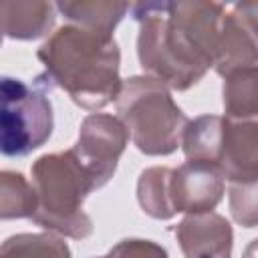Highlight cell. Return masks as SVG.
<instances>
[{
    "instance_id": "ba28073f",
    "label": "cell",
    "mask_w": 258,
    "mask_h": 258,
    "mask_svg": "<svg viewBox=\"0 0 258 258\" xmlns=\"http://www.w3.org/2000/svg\"><path fill=\"white\" fill-rule=\"evenodd\" d=\"M222 173L204 161H185L171 169V206L175 214L212 212L226 189Z\"/></svg>"
},
{
    "instance_id": "9a60e30c",
    "label": "cell",
    "mask_w": 258,
    "mask_h": 258,
    "mask_svg": "<svg viewBox=\"0 0 258 258\" xmlns=\"http://www.w3.org/2000/svg\"><path fill=\"white\" fill-rule=\"evenodd\" d=\"M36 212L34 185L18 171L0 173V218H32Z\"/></svg>"
},
{
    "instance_id": "30bf717a",
    "label": "cell",
    "mask_w": 258,
    "mask_h": 258,
    "mask_svg": "<svg viewBox=\"0 0 258 258\" xmlns=\"http://www.w3.org/2000/svg\"><path fill=\"white\" fill-rule=\"evenodd\" d=\"M54 24V6L42 0H4L2 32L14 40H34L44 36Z\"/></svg>"
},
{
    "instance_id": "8992f818",
    "label": "cell",
    "mask_w": 258,
    "mask_h": 258,
    "mask_svg": "<svg viewBox=\"0 0 258 258\" xmlns=\"http://www.w3.org/2000/svg\"><path fill=\"white\" fill-rule=\"evenodd\" d=\"M127 143L129 129L119 117L91 113L83 119L73 151L91 175L95 189L103 187L113 177Z\"/></svg>"
},
{
    "instance_id": "5b68a950",
    "label": "cell",
    "mask_w": 258,
    "mask_h": 258,
    "mask_svg": "<svg viewBox=\"0 0 258 258\" xmlns=\"http://www.w3.org/2000/svg\"><path fill=\"white\" fill-rule=\"evenodd\" d=\"M52 83L42 73L32 85L2 77L0 149L8 157H22L48 141L54 127L48 91Z\"/></svg>"
},
{
    "instance_id": "2e32d148",
    "label": "cell",
    "mask_w": 258,
    "mask_h": 258,
    "mask_svg": "<svg viewBox=\"0 0 258 258\" xmlns=\"http://www.w3.org/2000/svg\"><path fill=\"white\" fill-rule=\"evenodd\" d=\"M228 204H230V214L236 224L244 228L258 226V181L230 183Z\"/></svg>"
},
{
    "instance_id": "6da1fadb",
    "label": "cell",
    "mask_w": 258,
    "mask_h": 258,
    "mask_svg": "<svg viewBox=\"0 0 258 258\" xmlns=\"http://www.w3.org/2000/svg\"><path fill=\"white\" fill-rule=\"evenodd\" d=\"M131 14L139 22L137 58L147 77L169 89L185 91L216 64L224 4L137 2L131 6Z\"/></svg>"
},
{
    "instance_id": "5bb4252c",
    "label": "cell",
    "mask_w": 258,
    "mask_h": 258,
    "mask_svg": "<svg viewBox=\"0 0 258 258\" xmlns=\"http://www.w3.org/2000/svg\"><path fill=\"white\" fill-rule=\"evenodd\" d=\"M0 258H73L67 242L52 234H14L2 242Z\"/></svg>"
},
{
    "instance_id": "ac0fdd59",
    "label": "cell",
    "mask_w": 258,
    "mask_h": 258,
    "mask_svg": "<svg viewBox=\"0 0 258 258\" xmlns=\"http://www.w3.org/2000/svg\"><path fill=\"white\" fill-rule=\"evenodd\" d=\"M230 12L236 16V20L246 30V34L250 36V40L254 42V46L258 50V0H254V2H236Z\"/></svg>"
},
{
    "instance_id": "3957f363",
    "label": "cell",
    "mask_w": 258,
    "mask_h": 258,
    "mask_svg": "<svg viewBox=\"0 0 258 258\" xmlns=\"http://www.w3.org/2000/svg\"><path fill=\"white\" fill-rule=\"evenodd\" d=\"M30 175L36 191V212L30 220L52 234L75 240L89 238L93 220L83 210V202L95 185L73 147L40 155L32 163Z\"/></svg>"
},
{
    "instance_id": "7a4b0ae2",
    "label": "cell",
    "mask_w": 258,
    "mask_h": 258,
    "mask_svg": "<svg viewBox=\"0 0 258 258\" xmlns=\"http://www.w3.org/2000/svg\"><path fill=\"white\" fill-rule=\"evenodd\" d=\"M36 56L52 87L62 89L79 107L99 111L117 101L123 81L121 50L113 36L64 24L36 50Z\"/></svg>"
},
{
    "instance_id": "e0dca14e",
    "label": "cell",
    "mask_w": 258,
    "mask_h": 258,
    "mask_svg": "<svg viewBox=\"0 0 258 258\" xmlns=\"http://www.w3.org/2000/svg\"><path fill=\"white\" fill-rule=\"evenodd\" d=\"M99 258H169L167 250L151 240L141 238H127L115 244L105 256Z\"/></svg>"
},
{
    "instance_id": "4fadbf2b",
    "label": "cell",
    "mask_w": 258,
    "mask_h": 258,
    "mask_svg": "<svg viewBox=\"0 0 258 258\" xmlns=\"http://www.w3.org/2000/svg\"><path fill=\"white\" fill-rule=\"evenodd\" d=\"M171 167H147L137 179V202L141 210L155 220H169L175 216L171 206Z\"/></svg>"
},
{
    "instance_id": "52a82bcc",
    "label": "cell",
    "mask_w": 258,
    "mask_h": 258,
    "mask_svg": "<svg viewBox=\"0 0 258 258\" xmlns=\"http://www.w3.org/2000/svg\"><path fill=\"white\" fill-rule=\"evenodd\" d=\"M212 165L230 183L258 181V117H222Z\"/></svg>"
},
{
    "instance_id": "277c9868",
    "label": "cell",
    "mask_w": 258,
    "mask_h": 258,
    "mask_svg": "<svg viewBox=\"0 0 258 258\" xmlns=\"http://www.w3.org/2000/svg\"><path fill=\"white\" fill-rule=\"evenodd\" d=\"M115 103L119 119L141 153L169 155L181 145L187 117L161 81L147 75L131 77L123 81Z\"/></svg>"
},
{
    "instance_id": "d6986e66",
    "label": "cell",
    "mask_w": 258,
    "mask_h": 258,
    "mask_svg": "<svg viewBox=\"0 0 258 258\" xmlns=\"http://www.w3.org/2000/svg\"><path fill=\"white\" fill-rule=\"evenodd\" d=\"M242 258H258V238H256V240H252V242L246 246V250H244Z\"/></svg>"
},
{
    "instance_id": "9c48e42d",
    "label": "cell",
    "mask_w": 258,
    "mask_h": 258,
    "mask_svg": "<svg viewBox=\"0 0 258 258\" xmlns=\"http://www.w3.org/2000/svg\"><path fill=\"white\" fill-rule=\"evenodd\" d=\"M175 238L185 258H230L234 232L230 222L216 214H187L175 228Z\"/></svg>"
},
{
    "instance_id": "7c38bea8",
    "label": "cell",
    "mask_w": 258,
    "mask_h": 258,
    "mask_svg": "<svg viewBox=\"0 0 258 258\" xmlns=\"http://www.w3.org/2000/svg\"><path fill=\"white\" fill-rule=\"evenodd\" d=\"M224 113L230 119L258 117V64L246 67L224 77Z\"/></svg>"
},
{
    "instance_id": "8fae6325",
    "label": "cell",
    "mask_w": 258,
    "mask_h": 258,
    "mask_svg": "<svg viewBox=\"0 0 258 258\" xmlns=\"http://www.w3.org/2000/svg\"><path fill=\"white\" fill-rule=\"evenodd\" d=\"M56 10L75 26L87 28L97 34L113 36V30L131 10V4L113 2V0H81V2H58Z\"/></svg>"
}]
</instances>
